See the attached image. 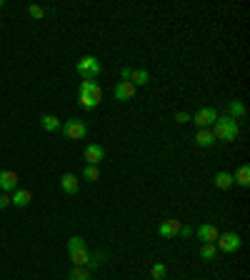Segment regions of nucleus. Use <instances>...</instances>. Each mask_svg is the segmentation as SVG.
<instances>
[{"instance_id":"1","label":"nucleus","mask_w":250,"mask_h":280,"mask_svg":"<svg viewBox=\"0 0 250 280\" xmlns=\"http://www.w3.org/2000/svg\"><path fill=\"white\" fill-rule=\"evenodd\" d=\"M238 133H240V125H238V120L230 118V115H218V120L213 123V135H215V140L233 143V140L238 138Z\"/></svg>"},{"instance_id":"2","label":"nucleus","mask_w":250,"mask_h":280,"mask_svg":"<svg viewBox=\"0 0 250 280\" xmlns=\"http://www.w3.org/2000/svg\"><path fill=\"white\" fill-rule=\"evenodd\" d=\"M75 70H78V75L83 78V80H95L98 75H100V60L95 58V55H83L78 63H75Z\"/></svg>"},{"instance_id":"3","label":"nucleus","mask_w":250,"mask_h":280,"mask_svg":"<svg viewBox=\"0 0 250 280\" xmlns=\"http://www.w3.org/2000/svg\"><path fill=\"white\" fill-rule=\"evenodd\" d=\"M62 128V135L70 140H83L88 135V125L83 123V120H78V118H70V120H65L60 125Z\"/></svg>"},{"instance_id":"4","label":"nucleus","mask_w":250,"mask_h":280,"mask_svg":"<svg viewBox=\"0 0 250 280\" xmlns=\"http://www.w3.org/2000/svg\"><path fill=\"white\" fill-rule=\"evenodd\" d=\"M215 243H218V250H223V253H235L243 245V240H240L238 233H220Z\"/></svg>"},{"instance_id":"5","label":"nucleus","mask_w":250,"mask_h":280,"mask_svg":"<svg viewBox=\"0 0 250 280\" xmlns=\"http://www.w3.org/2000/svg\"><path fill=\"white\" fill-rule=\"evenodd\" d=\"M193 120H195L198 128H208V125H213V123L218 120V110H215V108H200Z\"/></svg>"},{"instance_id":"6","label":"nucleus","mask_w":250,"mask_h":280,"mask_svg":"<svg viewBox=\"0 0 250 280\" xmlns=\"http://www.w3.org/2000/svg\"><path fill=\"white\" fill-rule=\"evenodd\" d=\"M85 163L88 165H98L103 158H105V148L103 145H98V143H90V145H85Z\"/></svg>"},{"instance_id":"7","label":"nucleus","mask_w":250,"mask_h":280,"mask_svg":"<svg viewBox=\"0 0 250 280\" xmlns=\"http://www.w3.org/2000/svg\"><path fill=\"white\" fill-rule=\"evenodd\" d=\"M18 190V173L15 170H0V193Z\"/></svg>"},{"instance_id":"8","label":"nucleus","mask_w":250,"mask_h":280,"mask_svg":"<svg viewBox=\"0 0 250 280\" xmlns=\"http://www.w3.org/2000/svg\"><path fill=\"white\" fill-rule=\"evenodd\" d=\"M30 200H33V193L28 188H18L10 193V205H15V208H28Z\"/></svg>"},{"instance_id":"9","label":"nucleus","mask_w":250,"mask_h":280,"mask_svg":"<svg viewBox=\"0 0 250 280\" xmlns=\"http://www.w3.org/2000/svg\"><path fill=\"white\" fill-rule=\"evenodd\" d=\"M78 100H80V108L85 110H95L103 100V93H78Z\"/></svg>"},{"instance_id":"10","label":"nucleus","mask_w":250,"mask_h":280,"mask_svg":"<svg viewBox=\"0 0 250 280\" xmlns=\"http://www.w3.org/2000/svg\"><path fill=\"white\" fill-rule=\"evenodd\" d=\"M218 235H220V230H218L213 223H203V225L198 228V240H203V243H215Z\"/></svg>"},{"instance_id":"11","label":"nucleus","mask_w":250,"mask_h":280,"mask_svg":"<svg viewBox=\"0 0 250 280\" xmlns=\"http://www.w3.org/2000/svg\"><path fill=\"white\" fill-rule=\"evenodd\" d=\"M178 233H180V220H175V218L160 223V228H158V235H163V238H173Z\"/></svg>"},{"instance_id":"12","label":"nucleus","mask_w":250,"mask_h":280,"mask_svg":"<svg viewBox=\"0 0 250 280\" xmlns=\"http://www.w3.org/2000/svg\"><path fill=\"white\" fill-rule=\"evenodd\" d=\"M135 95V85L130 80H120L115 85V100H130Z\"/></svg>"},{"instance_id":"13","label":"nucleus","mask_w":250,"mask_h":280,"mask_svg":"<svg viewBox=\"0 0 250 280\" xmlns=\"http://www.w3.org/2000/svg\"><path fill=\"white\" fill-rule=\"evenodd\" d=\"M60 188L65 195H75L78 193V188H80V183H78V178L73 175V173H65L60 178Z\"/></svg>"},{"instance_id":"14","label":"nucleus","mask_w":250,"mask_h":280,"mask_svg":"<svg viewBox=\"0 0 250 280\" xmlns=\"http://www.w3.org/2000/svg\"><path fill=\"white\" fill-rule=\"evenodd\" d=\"M213 143H215V135H213L210 128H200V130L195 133V145H198V148H210Z\"/></svg>"},{"instance_id":"15","label":"nucleus","mask_w":250,"mask_h":280,"mask_svg":"<svg viewBox=\"0 0 250 280\" xmlns=\"http://www.w3.org/2000/svg\"><path fill=\"white\" fill-rule=\"evenodd\" d=\"M233 185H235V180H233V173H225V170L215 173V188H220V190H228V188H233Z\"/></svg>"},{"instance_id":"16","label":"nucleus","mask_w":250,"mask_h":280,"mask_svg":"<svg viewBox=\"0 0 250 280\" xmlns=\"http://www.w3.org/2000/svg\"><path fill=\"white\" fill-rule=\"evenodd\" d=\"M245 105H243V100H230L228 103V115L230 118H235V120H240V118H245Z\"/></svg>"},{"instance_id":"17","label":"nucleus","mask_w":250,"mask_h":280,"mask_svg":"<svg viewBox=\"0 0 250 280\" xmlns=\"http://www.w3.org/2000/svg\"><path fill=\"white\" fill-rule=\"evenodd\" d=\"M40 125H43V130H48V133H55V130H60V120H58L55 115H50V113L40 115Z\"/></svg>"},{"instance_id":"18","label":"nucleus","mask_w":250,"mask_h":280,"mask_svg":"<svg viewBox=\"0 0 250 280\" xmlns=\"http://www.w3.org/2000/svg\"><path fill=\"white\" fill-rule=\"evenodd\" d=\"M68 280H93V273H90V268H85V265H73Z\"/></svg>"},{"instance_id":"19","label":"nucleus","mask_w":250,"mask_h":280,"mask_svg":"<svg viewBox=\"0 0 250 280\" xmlns=\"http://www.w3.org/2000/svg\"><path fill=\"white\" fill-rule=\"evenodd\" d=\"M130 83H133L135 88H138V85H148V83H150V73L143 68L133 70V73H130Z\"/></svg>"},{"instance_id":"20","label":"nucleus","mask_w":250,"mask_h":280,"mask_svg":"<svg viewBox=\"0 0 250 280\" xmlns=\"http://www.w3.org/2000/svg\"><path fill=\"white\" fill-rule=\"evenodd\" d=\"M233 180H235L240 188H248V185H250V168H248V165H240V168H238V173L233 175Z\"/></svg>"},{"instance_id":"21","label":"nucleus","mask_w":250,"mask_h":280,"mask_svg":"<svg viewBox=\"0 0 250 280\" xmlns=\"http://www.w3.org/2000/svg\"><path fill=\"white\" fill-rule=\"evenodd\" d=\"M70 260H73V265H85V268H88V263H90V253H88V248L70 253Z\"/></svg>"},{"instance_id":"22","label":"nucleus","mask_w":250,"mask_h":280,"mask_svg":"<svg viewBox=\"0 0 250 280\" xmlns=\"http://www.w3.org/2000/svg\"><path fill=\"white\" fill-rule=\"evenodd\" d=\"M78 93H103V90H100V85H98L95 80H80Z\"/></svg>"},{"instance_id":"23","label":"nucleus","mask_w":250,"mask_h":280,"mask_svg":"<svg viewBox=\"0 0 250 280\" xmlns=\"http://www.w3.org/2000/svg\"><path fill=\"white\" fill-rule=\"evenodd\" d=\"M83 178H85V180H90V183L100 180V170H98V165H85V170H83Z\"/></svg>"},{"instance_id":"24","label":"nucleus","mask_w":250,"mask_h":280,"mask_svg":"<svg viewBox=\"0 0 250 280\" xmlns=\"http://www.w3.org/2000/svg\"><path fill=\"white\" fill-rule=\"evenodd\" d=\"M150 275H153V280H163V278H165V275H168L165 263H155V265L150 268Z\"/></svg>"},{"instance_id":"25","label":"nucleus","mask_w":250,"mask_h":280,"mask_svg":"<svg viewBox=\"0 0 250 280\" xmlns=\"http://www.w3.org/2000/svg\"><path fill=\"white\" fill-rule=\"evenodd\" d=\"M83 248H85V240L80 235H73L68 240V253H75V250H83Z\"/></svg>"},{"instance_id":"26","label":"nucleus","mask_w":250,"mask_h":280,"mask_svg":"<svg viewBox=\"0 0 250 280\" xmlns=\"http://www.w3.org/2000/svg\"><path fill=\"white\" fill-rule=\"evenodd\" d=\"M200 255H203L205 260H213V258H215V243H203Z\"/></svg>"},{"instance_id":"27","label":"nucleus","mask_w":250,"mask_h":280,"mask_svg":"<svg viewBox=\"0 0 250 280\" xmlns=\"http://www.w3.org/2000/svg\"><path fill=\"white\" fill-rule=\"evenodd\" d=\"M28 15L35 18V20H43V18H45V8H40V5H30V8H28Z\"/></svg>"},{"instance_id":"28","label":"nucleus","mask_w":250,"mask_h":280,"mask_svg":"<svg viewBox=\"0 0 250 280\" xmlns=\"http://www.w3.org/2000/svg\"><path fill=\"white\" fill-rule=\"evenodd\" d=\"M103 258H105L103 253H98V255H90V263H88V268H90V270H93V268H98V265L103 263Z\"/></svg>"},{"instance_id":"29","label":"nucleus","mask_w":250,"mask_h":280,"mask_svg":"<svg viewBox=\"0 0 250 280\" xmlns=\"http://www.w3.org/2000/svg\"><path fill=\"white\" fill-rule=\"evenodd\" d=\"M188 120H193V118H190V113H185V110L175 113V123H188Z\"/></svg>"},{"instance_id":"30","label":"nucleus","mask_w":250,"mask_h":280,"mask_svg":"<svg viewBox=\"0 0 250 280\" xmlns=\"http://www.w3.org/2000/svg\"><path fill=\"white\" fill-rule=\"evenodd\" d=\"M10 205V193H0V210Z\"/></svg>"},{"instance_id":"31","label":"nucleus","mask_w":250,"mask_h":280,"mask_svg":"<svg viewBox=\"0 0 250 280\" xmlns=\"http://www.w3.org/2000/svg\"><path fill=\"white\" fill-rule=\"evenodd\" d=\"M178 235H183V238H190V235H193V228H190V225H180V233H178Z\"/></svg>"},{"instance_id":"32","label":"nucleus","mask_w":250,"mask_h":280,"mask_svg":"<svg viewBox=\"0 0 250 280\" xmlns=\"http://www.w3.org/2000/svg\"><path fill=\"white\" fill-rule=\"evenodd\" d=\"M130 73H133L130 68H123L120 70V78H123V80H130Z\"/></svg>"},{"instance_id":"33","label":"nucleus","mask_w":250,"mask_h":280,"mask_svg":"<svg viewBox=\"0 0 250 280\" xmlns=\"http://www.w3.org/2000/svg\"><path fill=\"white\" fill-rule=\"evenodd\" d=\"M3 5H5V0H0V8H3Z\"/></svg>"}]
</instances>
